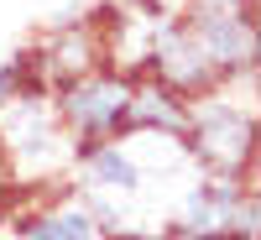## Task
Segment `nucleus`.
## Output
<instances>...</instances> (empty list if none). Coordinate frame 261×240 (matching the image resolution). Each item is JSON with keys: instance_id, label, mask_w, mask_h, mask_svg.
<instances>
[{"instance_id": "39448f33", "label": "nucleus", "mask_w": 261, "mask_h": 240, "mask_svg": "<svg viewBox=\"0 0 261 240\" xmlns=\"http://www.w3.org/2000/svg\"><path fill=\"white\" fill-rule=\"evenodd\" d=\"M32 63H37V78H42V89H58V84H68V78H79V73H89V68H99L105 63V37H99V26H89V21H63L58 32H47L42 37V47L32 52Z\"/></svg>"}, {"instance_id": "6e6552de", "label": "nucleus", "mask_w": 261, "mask_h": 240, "mask_svg": "<svg viewBox=\"0 0 261 240\" xmlns=\"http://www.w3.org/2000/svg\"><path fill=\"white\" fill-rule=\"evenodd\" d=\"M32 89H42V78H37V63H32V52H16V58H6V63H0V110H6L11 99L32 94Z\"/></svg>"}, {"instance_id": "423d86ee", "label": "nucleus", "mask_w": 261, "mask_h": 240, "mask_svg": "<svg viewBox=\"0 0 261 240\" xmlns=\"http://www.w3.org/2000/svg\"><path fill=\"white\" fill-rule=\"evenodd\" d=\"M11 240H115V235L84 193H58V199L37 204L32 214H21Z\"/></svg>"}, {"instance_id": "0eeeda50", "label": "nucleus", "mask_w": 261, "mask_h": 240, "mask_svg": "<svg viewBox=\"0 0 261 240\" xmlns=\"http://www.w3.org/2000/svg\"><path fill=\"white\" fill-rule=\"evenodd\" d=\"M125 130H146V136H172V141H183V130H188V94H178V89L162 84L157 73H136ZM125 130H120V136H125Z\"/></svg>"}, {"instance_id": "20e7f679", "label": "nucleus", "mask_w": 261, "mask_h": 240, "mask_svg": "<svg viewBox=\"0 0 261 240\" xmlns=\"http://www.w3.org/2000/svg\"><path fill=\"white\" fill-rule=\"evenodd\" d=\"M178 235L183 240H256V188H246V178L199 172L178 193Z\"/></svg>"}, {"instance_id": "7ed1b4c3", "label": "nucleus", "mask_w": 261, "mask_h": 240, "mask_svg": "<svg viewBox=\"0 0 261 240\" xmlns=\"http://www.w3.org/2000/svg\"><path fill=\"white\" fill-rule=\"evenodd\" d=\"M130 89H136V73H120V68H110V63H99V68L47 89V99H53L58 120L68 125L73 146H84V141H110V136L125 130Z\"/></svg>"}, {"instance_id": "f257e3e1", "label": "nucleus", "mask_w": 261, "mask_h": 240, "mask_svg": "<svg viewBox=\"0 0 261 240\" xmlns=\"http://www.w3.org/2000/svg\"><path fill=\"white\" fill-rule=\"evenodd\" d=\"M73 136L68 125L58 120L47 89H32L11 99L6 110H0V162L16 183L27 188H42V183H58L73 172Z\"/></svg>"}, {"instance_id": "f03ea898", "label": "nucleus", "mask_w": 261, "mask_h": 240, "mask_svg": "<svg viewBox=\"0 0 261 240\" xmlns=\"http://www.w3.org/2000/svg\"><path fill=\"white\" fill-rule=\"evenodd\" d=\"M183 146L199 172L214 178H251L256 167V110L241 99H230L225 89H209L199 99H188V130Z\"/></svg>"}]
</instances>
